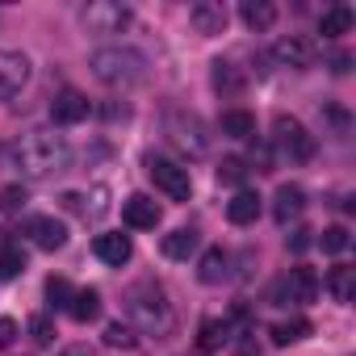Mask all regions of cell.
Instances as JSON below:
<instances>
[{
    "mask_svg": "<svg viewBox=\"0 0 356 356\" xmlns=\"http://www.w3.org/2000/svg\"><path fill=\"white\" fill-rule=\"evenodd\" d=\"M105 343H109V348H122V352H134L138 339H134V327H130V323H109V327H105Z\"/></svg>",
    "mask_w": 356,
    "mask_h": 356,
    "instance_id": "cell-29",
    "label": "cell"
},
{
    "mask_svg": "<svg viewBox=\"0 0 356 356\" xmlns=\"http://www.w3.org/2000/svg\"><path fill=\"white\" fill-rule=\"evenodd\" d=\"M189 22H193V30L197 34H222L227 30V9L218 5V0H197V5L189 9Z\"/></svg>",
    "mask_w": 356,
    "mask_h": 356,
    "instance_id": "cell-15",
    "label": "cell"
},
{
    "mask_svg": "<svg viewBox=\"0 0 356 356\" xmlns=\"http://www.w3.org/2000/svg\"><path fill=\"white\" fill-rule=\"evenodd\" d=\"M197 277H202V285H222L231 277V256L222 248H210L202 256V264H197Z\"/></svg>",
    "mask_w": 356,
    "mask_h": 356,
    "instance_id": "cell-18",
    "label": "cell"
},
{
    "mask_svg": "<svg viewBox=\"0 0 356 356\" xmlns=\"http://www.w3.org/2000/svg\"><path fill=\"white\" fill-rule=\"evenodd\" d=\"M30 239H34V248H42V252H59L63 243H67V227L59 222V218H51V214H34V218H26V227H22Z\"/></svg>",
    "mask_w": 356,
    "mask_h": 356,
    "instance_id": "cell-11",
    "label": "cell"
},
{
    "mask_svg": "<svg viewBox=\"0 0 356 356\" xmlns=\"http://www.w3.org/2000/svg\"><path fill=\"white\" fill-rule=\"evenodd\" d=\"M252 163H256V172H273V151H268V143H256V147H252Z\"/></svg>",
    "mask_w": 356,
    "mask_h": 356,
    "instance_id": "cell-35",
    "label": "cell"
},
{
    "mask_svg": "<svg viewBox=\"0 0 356 356\" xmlns=\"http://www.w3.org/2000/svg\"><path fill=\"white\" fill-rule=\"evenodd\" d=\"M22 273H26V252H22L17 243L0 248V281H13V277H22Z\"/></svg>",
    "mask_w": 356,
    "mask_h": 356,
    "instance_id": "cell-27",
    "label": "cell"
},
{
    "mask_svg": "<svg viewBox=\"0 0 356 356\" xmlns=\"http://www.w3.org/2000/svg\"><path fill=\"white\" fill-rule=\"evenodd\" d=\"M30 335H34L38 348H47V343L55 339V323H51L47 314H34V318H30Z\"/></svg>",
    "mask_w": 356,
    "mask_h": 356,
    "instance_id": "cell-33",
    "label": "cell"
},
{
    "mask_svg": "<svg viewBox=\"0 0 356 356\" xmlns=\"http://www.w3.org/2000/svg\"><path fill=\"white\" fill-rule=\"evenodd\" d=\"M273 59H277L281 67L306 72V67H314V59H318V47H314L306 34H285V38H277V42H273Z\"/></svg>",
    "mask_w": 356,
    "mask_h": 356,
    "instance_id": "cell-8",
    "label": "cell"
},
{
    "mask_svg": "<svg viewBox=\"0 0 356 356\" xmlns=\"http://www.w3.org/2000/svg\"><path fill=\"white\" fill-rule=\"evenodd\" d=\"M273 298H289V302H314L318 298V273L314 268H306V264H298V268H289L285 273V281L273 289Z\"/></svg>",
    "mask_w": 356,
    "mask_h": 356,
    "instance_id": "cell-9",
    "label": "cell"
},
{
    "mask_svg": "<svg viewBox=\"0 0 356 356\" xmlns=\"http://www.w3.org/2000/svg\"><path fill=\"white\" fill-rule=\"evenodd\" d=\"M222 134L227 138H256V118L248 109H227L222 113Z\"/></svg>",
    "mask_w": 356,
    "mask_h": 356,
    "instance_id": "cell-24",
    "label": "cell"
},
{
    "mask_svg": "<svg viewBox=\"0 0 356 356\" xmlns=\"http://www.w3.org/2000/svg\"><path fill=\"white\" fill-rule=\"evenodd\" d=\"M67 314H72L76 323H92V318L101 314V289H92V285L76 289L72 302H67Z\"/></svg>",
    "mask_w": 356,
    "mask_h": 356,
    "instance_id": "cell-19",
    "label": "cell"
},
{
    "mask_svg": "<svg viewBox=\"0 0 356 356\" xmlns=\"http://www.w3.org/2000/svg\"><path fill=\"white\" fill-rule=\"evenodd\" d=\"M126 314H130V323L143 335H155V339L172 335V327H176L172 302H168V293L155 281H138V285L126 289Z\"/></svg>",
    "mask_w": 356,
    "mask_h": 356,
    "instance_id": "cell-2",
    "label": "cell"
},
{
    "mask_svg": "<svg viewBox=\"0 0 356 356\" xmlns=\"http://www.w3.org/2000/svg\"><path fill=\"white\" fill-rule=\"evenodd\" d=\"M197 248V231H172L163 239V256L168 260H189V252Z\"/></svg>",
    "mask_w": 356,
    "mask_h": 356,
    "instance_id": "cell-26",
    "label": "cell"
},
{
    "mask_svg": "<svg viewBox=\"0 0 356 356\" xmlns=\"http://www.w3.org/2000/svg\"><path fill=\"white\" fill-rule=\"evenodd\" d=\"M51 118H55L59 126L84 122V118H88V97H84V92H76V88H63V92L51 101Z\"/></svg>",
    "mask_w": 356,
    "mask_h": 356,
    "instance_id": "cell-14",
    "label": "cell"
},
{
    "mask_svg": "<svg viewBox=\"0 0 356 356\" xmlns=\"http://www.w3.org/2000/svg\"><path fill=\"white\" fill-rule=\"evenodd\" d=\"M243 84H248V80H243V72H239L235 63H222V59L214 63V88H218L222 97H239Z\"/></svg>",
    "mask_w": 356,
    "mask_h": 356,
    "instance_id": "cell-23",
    "label": "cell"
},
{
    "mask_svg": "<svg viewBox=\"0 0 356 356\" xmlns=\"http://www.w3.org/2000/svg\"><path fill=\"white\" fill-rule=\"evenodd\" d=\"M163 130H168V143L172 147H181L185 155L202 159L210 151V134H206V122L197 113H185V109H168L163 118Z\"/></svg>",
    "mask_w": 356,
    "mask_h": 356,
    "instance_id": "cell-4",
    "label": "cell"
},
{
    "mask_svg": "<svg viewBox=\"0 0 356 356\" xmlns=\"http://www.w3.org/2000/svg\"><path fill=\"white\" fill-rule=\"evenodd\" d=\"M235 356H260V343H256L252 331H243V335L235 339Z\"/></svg>",
    "mask_w": 356,
    "mask_h": 356,
    "instance_id": "cell-36",
    "label": "cell"
},
{
    "mask_svg": "<svg viewBox=\"0 0 356 356\" xmlns=\"http://www.w3.org/2000/svg\"><path fill=\"white\" fill-rule=\"evenodd\" d=\"M26 80H30V59L22 51H0V101L17 97Z\"/></svg>",
    "mask_w": 356,
    "mask_h": 356,
    "instance_id": "cell-10",
    "label": "cell"
},
{
    "mask_svg": "<svg viewBox=\"0 0 356 356\" xmlns=\"http://www.w3.org/2000/svg\"><path fill=\"white\" fill-rule=\"evenodd\" d=\"M59 356H92V352H88V343H72V348H63Z\"/></svg>",
    "mask_w": 356,
    "mask_h": 356,
    "instance_id": "cell-39",
    "label": "cell"
},
{
    "mask_svg": "<svg viewBox=\"0 0 356 356\" xmlns=\"http://www.w3.org/2000/svg\"><path fill=\"white\" fill-rule=\"evenodd\" d=\"M302 210H306V193H302V185H281L277 197H273V218H277L281 227H289V218H298Z\"/></svg>",
    "mask_w": 356,
    "mask_h": 356,
    "instance_id": "cell-16",
    "label": "cell"
},
{
    "mask_svg": "<svg viewBox=\"0 0 356 356\" xmlns=\"http://www.w3.org/2000/svg\"><path fill=\"white\" fill-rule=\"evenodd\" d=\"M67 159H72V147L55 130H30L13 147V168L26 176V181H47V176L67 168Z\"/></svg>",
    "mask_w": 356,
    "mask_h": 356,
    "instance_id": "cell-1",
    "label": "cell"
},
{
    "mask_svg": "<svg viewBox=\"0 0 356 356\" xmlns=\"http://www.w3.org/2000/svg\"><path fill=\"white\" fill-rule=\"evenodd\" d=\"M318 248H323L327 256H339V252L348 248V227H327V231L318 235Z\"/></svg>",
    "mask_w": 356,
    "mask_h": 356,
    "instance_id": "cell-32",
    "label": "cell"
},
{
    "mask_svg": "<svg viewBox=\"0 0 356 356\" xmlns=\"http://www.w3.org/2000/svg\"><path fill=\"white\" fill-rule=\"evenodd\" d=\"M273 138H277V147L293 159V163H306L310 155H314V134L298 122V118H289V113H277V122H273Z\"/></svg>",
    "mask_w": 356,
    "mask_h": 356,
    "instance_id": "cell-5",
    "label": "cell"
},
{
    "mask_svg": "<svg viewBox=\"0 0 356 356\" xmlns=\"http://www.w3.org/2000/svg\"><path fill=\"white\" fill-rule=\"evenodd\" d=\"M130 26V9L118 0H92L84 9V30L88 34H122Z\"/></svg>",
    "mask_w": 356,
    "mask_h": 356,
    "instance_id": "cell-7",
    "label": "cell"
},
{
    "mask_svg": "<svg viewBox=\"0 0 356 356\" xmlns=\"http://www.w3.org/2000/svg\"><path fill=\"white\" fill-rule=\"evenodd\" d=\"M147 172H151V181H155L172 202H189V193H193V176H189V168L172 163V159H147Z\"/></svg>",
    "mask_w": 356,
    "mask_h": 356,
    "instance_id": "cell-6",
    "label": "cell"
},
{
    "mask_svg": "<svg viewBox=\"0 0 356 356\" xmlns=\"http://www.w3.org/2000/svg\"><path fill=\"white\" fill-rule=\"evenodd\" d=\"M218 181H222V185H243V181H248V163H243L239 155H227V159L218 163Z\"/></svg>",
    "mask_w": 356,
    "mask_h": 356,
    "instance_id": "cell-30",
    "label": "cell"
},
{
    "mask_svg": "<svg viewBox=\"0 0 356 356\" xmlns=\"http://www.w3.org/2000/svg\"><path fill=\"white\" fill-rule=\"evenodd\" d=\"M92 252H97V260L122 268V264L134 256V243H130V235H122V231H105V235L92 239Z\"/></svg>",
    "mask_w": 356,
    "mask_h": 356,
    "instance_id": "cell-13",
    "label": "cell"
},
{
    "mask_svg": "<svg viewBox=\"0 0 356 356\" xmlns=\"http://www.w3.org/2000/svg\"><path fill=\"white\" fill-rule=\"evenodd\" d=\"M268 335H273L277 348H289V343H298V339L310 335V318H281V323H273Z\"/></svg>",
    "mask_w": 356,
    "mask_h": 356,
    "instance_id": "cell-22",
    "label": "cell"
},
{
    "mask_svg": "<svg viewBox=\"0 0 356 356\" xmlns=\"http://www.w3.org/2000/svg\"><path fill=\"white\" fill-rule=\"evenodd\" d=\"M227 218H231L235 227H252V222L260 218V193H252V189H239V193L227 202Z\"/></svg>",
    "mask_w": 356,
    "mask_h": 356,
    "instance_id": "cell-17",
    "label": "cell"
},
{
    "mask_svg": "<svg viewBox=\"0 0 356 356\" xmlns=\"http://www.w3.org/2000/svg\"><path fill=\"white\" fill-rule=\"evenodd\" d=\"M239 17L248 22V30L264 34V30H273V22H277V9L268 5V0H243V5H239Z\"/></svg>",
    "mask_w": 356,
    "mask_h": 356,
    "instance_id": "cell-20",
    "label": "cell"
},
{
    "mask_svg": "<svg viewBox=\"0 0 356 356\" xmlns=\"http://www.w3.org/2000/svg\"><path fill=\"white\" fill-rule=\"evenodd\" d=\"M72 285H67V277H51L47 281V302L55 306V310H67V302H72Z\"/></svg>",
    "mask_w": 356,
    "mask_h": 356,
    "instance_id": "cell-31",
    "label": "cell"
},
{
    "mask_svg": "<svg viewBox=\"0 0 356 356\" xmlns=\"http://www.w3.org/2000/svg\"><path fill=\"white\" fill-rule=\"evenodd\" d=\"M348 63H352L348 55H335V59H331V72H335V76H343V72H348Z\"/></svg>",
    "mask_w": 356,
    "mask_h": 356,
    "instance_id": "cell-38",
    "label": "cell"
},
{
    "mask_svg": "<svg viewBox=\"0 0 356 356\" xmlns=\"http://www.w3.org/2000/svg\"><path fill=\"white\" fill-rule=\"evenodd\" d=\"M122 218H126V227H134V231H155L159 218H163V210H159L147 193H134V197L122 202Z\"/></svg>",
    "mask_w": 356,
    "mask_h": 356,
    "instance_id": "cell-12",
    "label": "cell"
},
{
    "mask_svg": "<svg viewBox=\"0 0 356 356\" xmlns=\"http://www.w3.org/2000/svg\"><path fill=\"white\" fill-rule=\"evenodd\" d=\"M222 339H227V323H222V318H206L202 331H197V348H202V352H214Z\"/></svg>",
    "mask_w": 356,
    "mask_h": 356,
    "instance_id": "cell-28",
    "label": "cell"
},
{
    "mask_svg": "<svg viewBox=\"0 0 356 356\" xmlns=\"http://www.w3.org/2000/svg\"><path fill=\"white\" fill-rule=\"evenodd\" d=\"M285 243H289V252H298V256H302V252H306V248L314 243V231H310V227H298V231H293V235H289Z\"/></svg>",
    "mask_w": 356,
    "mask_h": 356,
    "instance_id": "cell-34",
    "label": "cell"
},
{
    "mask_svg": "<svg viewBox=\"0 0 356 356\" xmlns=\"http://www.w3.org/2000/svg\"><path fill=\"white\" fill-rule=\"evenodd\" d=\"M352 30V9L348 5H331L323 17H318V34L323 38H343Z\"/></svg>",
    "mask_w": 356,
    "mask_h": 356,
    "instance_id": "cell-21",
    "label": "cell"
},
{
    "mask_svg": "<svg viewBox=\"0 0 356 356\" xmlns=\"http://www.w3.org/2000/svg\"><path fill=\"white\" fill-rule=\"evenodd\" d=\"M88 67H92V76H97L101 84H109V88H134V84L147 80V55H138V51H130V47H105V51L92 55Z\"/></svg>",
    "mask_w": 356,
    "mask_h": 356,
    "instance_id": "cell-3",
    "label": "cell"
},
{
    "mask_svg": "<svg viewBox=\"0 0 356 356\" xmlns=\"http://www.w3.org/2000/svg\"><path fill=\"white\" fill-rule=\"evenodd\" d=\"M17 339V323L13 318H0V348H9Z\"/></svg>",
    "mask_w": 356,
    "mask_h": 356,
    "instance_id": "cell-37",
    "label": "cell"
},
{
    "mask_svg": "<svg viewBox=\"0 0 356 356\" xmlns=\"http://www.w3.org/2000/svg\"><path fill=\"white\" fill-rule=\"evenodd\" d=\"M327 289H331V298H335V302H352V289H356V268L335 264V268L327 273Z\"/></svg>",
    "mask_w": 356,
    "mask_h": 356,
    "instance_id": "cell-25",
    "label": "cell"
}]
</instances>
